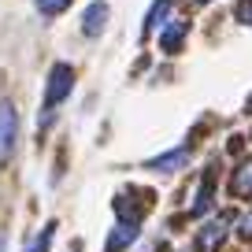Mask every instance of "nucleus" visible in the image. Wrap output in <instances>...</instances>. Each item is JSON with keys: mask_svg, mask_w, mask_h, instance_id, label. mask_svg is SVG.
<instances>
[{"mask_svg": "<svg viewBox=\"0 0 252 252\" xmlns=\"http://www.w3.org/2000/svg\"><path fill=\"white\" fill-rule=\"evenodd\" d=\"M71 89H74V71L67 67V63H56L52 71H48V82H45V119H41V123L52 119V108L67 100Z\"/></svg>", "mask_w": 252, "mask_h": 252, "instance_id": "f257e3e1", "label": "nucleus"}, {"mask_svg": "<svg viewBox=\"0 0 252 252\" xmlns=\"http://www.w3.org/2000/svg\"><path fill=\"white\" fill-rule=\"evenodd\" d=\"M15 134H19V115L11 100H0V159H8L15 149Z\"/></svg>", "mask_w": 252, "mask_h": 252, "instance_id": "f03ea898", "label": "nucleus"}, {"mask_svg": "<svg viewBox=\"0 0 252 252\" xmlns=\"http://www.w3.org/2000/svg\"><path fill=\"white\" fill-rule=\"evenodd\" d=\"M222 237H226V219H212V222H204V226H200L197 249H200V252H215V249L222 245Z\"/></svg>", "mask_w": 252, "mask_h": 252, "instance_id": "7ed1b4c3", "label": "nucleus"}, {"mask_svg": "<svg viewBox=\"0 0 252 252\" xmlns=\"http://www.w3.org/2000/svg\"><path fill=\"white\" fill-rule=\"evenodd\" d=\"M104 23H108V4L96 0V4L86 8V15H82V33H86V37H96V33L104 30Z\"/></svg>", "mask_w": 252, "mask_h": 252, "instance_id": "20e7f679", "label": "nucleus"}, {"mask_svg": "<svg viewBox=\"0 0 252 252\" xmlns=\"http://www.w3.org/2000/svg\"><path fill=\"white\" fill-rule=\"evenodd\" d=\"M182 37H186V23H182V19H171V23H167V30L159 33V48H163V52H178V48H182Z\"/></svg>", "mask_w": 252, "mask_h": 252, "instance_id": "39448f33", "label": "nucleus"}, {"mask_svg": "<svg viewBox=\"0 0 252 252\" xmlns=\"http://www.w3.org/2000/svg\"><path fill=\"white\" fill-rule=\"evenodd\" d=\"M230 193H234V197H252V159H245V163L234 171V178H230Z\"/></svg>", "mask_w": 252, "mask_h": 252, "instance_id": "423d86ee", "label": "nucleus"}, {"mask_svg": "<svg viewBox=\"0 0 252 252\" xmlns=\"http://www.w3.org/2000/svg\"><path fill=\"white\" fill-rule=\"evenodd\" d=\"M134 237H137V222H119V226L111 230V237H108V252H123Z\"/></svg>", "mask_w": 252, "mask_h": 252, "instance_id": "0eeeda50", "label": "nucleus"}, {"mask_svg": "<svg viewBox=\"0 0 252 252\" xmlns=\"http://www.w3.org/2000/svg\"><path fill=\"white\" fill-rule=\"evenodd\" d=\"M186 159H189V149H174V152H167V156H159V159H149V171L171 174V171H178Z\"/></svg>", "mask_w": 252, "mask_h": 252, "instance_id": "6e6552de", "label": "nucleus"}, {"mask_svg": "<svg viewBox=\"0 0 252 252\" xmlns=\"http://www.w3.org/2000/svg\"><path fill=\"white\" fill-rule=\"evenodd\" d=\"M208 208H212V171L204 174V182H200V189H197V200H193V215H204Z\"/></svg>", "mask_w": 252, "mask_h": 252, "instance_id": "1a4fd4ad", "label": "nucleus"}, {"mask_svg": "<svg viewBox=\"0 0 252 252\" xmlns=\"http://www.w3.org/2000/svg\"><path fill=\"white\" fill-rule=\"evenodd\" d=\"M52 234H56V222H48V226L30 241V249H26V252H48V245H52Z\"/></svg>", "mask_w": 252, "mask_h": 252, "instance_id": "9d476101", "label": "nucleus"}, {"mask_svg": "<svg viewBox=\"0 0 252 252\" xmlns=\"http://www.w3.org/2000/svg\"><path fill=\"white\" fill-rule=\"evenodd\" d=\"M67 4H71V0H37V11L41 15H60Z\"/></svg>", "mask_w": 252, "mask_h": 252, "instance_id": "9b49d317", "label": "nucleus"}, {"mask_svg": "<svg viewBox=\"0 0 252 252\" xmlns=\"http://www.w3.org/2000/svg\"><path fill=\"white\" fill-rule=\"evenodd\" d=\"M163 15H167V0H159L156 8H152L149 23H145V33H152V30H156V26H159V19H163Z\"/></svg>", "mask_w": 252, "mask_h": 252, "instance_id": "f8f14e48", "label": "nucleus"}, {"mask_svg": "<svg viewBox=\"0 0 252 252\" xmlns=\"http://www.w3.org/2000/svg\"><path fill=\"white\" fill-rule=\"evenodd\" d=\"M237 234H241L245 241H252V212L241 215V222H237Z\"/></svg>", "mask_w": 252, "mask_h": 252, "instance_id": "ddd939ff", "label": "nucleus"}, {"mask_svg": "<svg viewBox=\"0 0 252 252\" xmlns=\"http://www.w3.org/2000/svg\"><path fill=\"white\" fill-rule=\"evenodd\" d=\"M237 19L252 26V0H241V4H237Z\"/></svg>", "mask_w": 252, "mask_h": 252, "instance_id": "4468645a", "label": "nucleus"}, {"mask_svg": "<svg viewBox=\"0 0 252 252\" xmlns=\"http://www.w3.org/2000/svg\"><path fill=\"white\" fill-rule=\"evenodd\" d=\"M0 252H4V237H0Z\"/></svg>", "mask_w": 252, "mask_h": 252, "instance_id": "2eb2a0df", "label": "nucleus"}, {"mask_svg": "<svg viewBox=\"0 0 252 252\" xmlns=\"http://www.w3.org/2000/svg\"><path fill=\"white\" fill-rule=\"evenodd\" d=\"M197 4H208V0H197Z\"/></svg>", "mask_w": 252, "mask_h": 252, "instance_id": "dca6fc26", "label": "nucleus"}, {"mask_svg": "<svg viewBox=\"0 0 252 252\" xmlns=\"http://www.w3.org/2000/svg\"><path fill=\"white\" fill-rule=\"evenodd\" d=\"M249 111H252V100H249Z\"/></svg>", "mask_w": 252, "mask_h": 252, "instance_id": "f3484780", "label": "nucleus"}]
</instances>
